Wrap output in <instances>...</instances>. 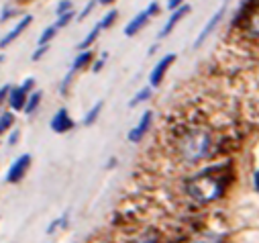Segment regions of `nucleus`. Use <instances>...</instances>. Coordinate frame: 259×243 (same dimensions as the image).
<instances>
[{
    "mask_svg": "<svg viewBox=\"0 0 259 243\" xmlns=\"http://www.w3.org/2000/svg\"><path fill=\"white\" fill-rule=\"evenodd\" d=\"M190 13V7L188 5H184V7H180V9H176V11H171V17L167 19V23L163 25V29L159 31V35H157V39H163V37H167L171 31H174V27L186 17Z\"/></svg>",
    "mask_w": 259,
    "mask_h": 243,
    "instance_id": "10",
    "label": "nucleus"
},
{
    "mask_svg": "<svg viewBox=\"0 0 259 243\" xmlns=\"http://www.w3.org/2000/svg\"><path fill=\"white\" fill-rule=\"evenodd\" d=\"M255 188H257V190H259V172H257V174H255Z\"/></svg>",
    "mask_w": 259,
    "mask_h": 243,
    "instance_id": "33",
    "label": "nucleus"
},
{
    "mask_svg": "<svg viewBox=\"0 0 259 243\" xmlns=\"http://www.w3.org/2000/svg\"><path fill=\"white\" fill-rule=\"evenodd\" d=\"M96 5H100V0H90V3L86 5V9L80 13V17H78V19H80V21H84V19H86V17H88V15L94 11V7H96Z\"/></svg>",
    "mask_w": 259,
    "mask_h": 243,
    "instance_id": "24",
    "label": "nucleus"
},
{
    "mask_svg": "<svg viewBox=\"0 0 259 243\" xmlns=\"http://www.w3.org/2000/svg\"><path fill=\"white\" fill-rule=\"evenodd\" d=\"M223 17H225V7H223V9H219V11H217V13H214V15H212V17L208 19V23H206V25H204V29L200 31L198 39L194 41V47L198 49V47H200V45H202V43H204V41H206V39H208V37L212 35V31H214V29H217V27L221 25Z\"/></svg>",
    "mask_w": 259,
    "mask_h": 243,
    "instance_id": "7",
    "label": "nucleus"
},
{
    "mask_svg": "<svg viewBox=\"0 0 259 243\" xmlns=\"http://www.w3.org/2000/svg\"><path fill=\"white\" fill-rule=\"evenodd\" d=\"M66 221H68V213H63V215H61V219H55V221L47 227V233H53L57 227H63V225H66Z\"/></svg>",
    "mask_w": 259,
    "mask_h": 243,
    "instance_id": "23",
    "label": "nucleus"
},
{
    "mask_svg": "<svg viewBox=\"0 0 259 243\" xmlns=\"http://www.w3.org/2000/svg\"><path fill=\"white\" fill-rule=\"evenodd\" d=\"M55 35H57V27H55V25H51V27H47V29L41 33V37H39V41H37V43H39V45H47Z\"/></svg>",
    "mask_w": 259,
    "mask_h": 243,
    "instance_id": "20",
    "label": "nucleus"
},
{
    "mask_svg": "<svg viewBox=\"0 0 259 243\" xmlns=\"http://www.w3.org/2000/svg\"><path fill=\"white\" fill-rule=\"evenodd\" d=\"M49 127H51L53 133H68V131H72V129L76 127V123H74V118L70 116L68 108H59V110L53 114Z\"/></svg>",
    "mask_w": 259,
    "mask_h": 243,
    "instance_id": "5",
    "label": "nucleus"
},
{
    "mask_svg": "<svg viewBox=\"0 0 259 243\" xmlns=\"http://www.w3.org/2000/svg\"><path fill=\"white\" fill-rule=\"evenodd\" d=\"M151 123H153V112H151V110L143 112V116L139 118L137 127H133L131 131H128V141H131V143H139V141L147 135V131H149Z\"/></svg>",
    "mask_w": 259,
    "mask_h": 243,
    "instance_id": "6",
    "label": "nucleus"
},
{
    "mask_svg": "<svg viewBox=\"0 0 259 243\" xmlns=\"http://www.w3.org/2000/svg\"><path fill=\"white\" fill-rule=\"evenodd\" d=\"M31 23H33V17H31V15L23 17V19L15 25V29H13V31H9L3 39H0V49H5V47H9L13 41H17V39L21 37V33H23V31H27V27H29Z\"/></svg>",
    "mask_w": 259,
    "mask_h": 243,
    "instance_id": "9",
    "label": "nucleus"
},
{
    "mask_svg": "<svg viewBox=\"0 0 259 243\" xmlns=\"http://www.w3.org/2000/svg\"><path fill=\"white\" fill-rule=\"evenodd\" d=\"M176 62V53H167V55H163L159 62H157V66L151 70V74H149V86L151 88H157L159 84H161V80L165 78V74H167V70H169V66Z\"/></svg>",
    "mask_w": 259,
    "mask_h": 243,
    "instance_id": "4",
    "label": "nucleus"
},
{
    "mask_svg": "<svg viewBox=\"0 0 259 243\" xmlns=\"http://www.w3.org/2000/svg\"><path fill=\"white\" fill-rule=\"evenodd\" d=\"M92 62V51H80L78 55H76V59H74V64H72V70H70V74L68 76H74L76 72H80V70H84L88 64Z\"/></svg>",
    "mask_w": 259,
    "mask_h": 243,
    "instance_id": "12",
    "label": "nucleus"
},
{
    "mask_svg": "<svg viewBox=\"0 0 259 243\" xmlns=\"http://www.w3.org/2000/svg\"><path fill=\"white\" fill-rule=\"evenodd\" d=\"M104 62H106V53H104V55H102V57L98 59V62L94 64V68H92V70H94V72H100V70L104 68Z\"/></svg>",
    "mask_w": 259,
    "mask_h": 243,
    "instance_id": "29",
    "label": "nucleus"
},
{
    "mask_svg": "<svg viewBox=\"0 0 259 243\" xmlns=\"http://www.w3.org/2000/svg\"><path fill=\"white\" fill-rule=\"evenodd\" d=\"M102 106H104V102H102V100H98V102H96V104L86 112V116H84V125H86V127H90V125H94V123H96L98 114L102 112Z\"/></svg>",
    "mask_w": 259,
    "mask_h": 243,
    "instance_id": "15",
    "label": "nucleus"
},
{
    "mask_svg": "<svg viewBox=\"0 0 259 243\" xmlns=\"http://www.w3.org/2000/svg\"><path fill=\"white\" fill-rule=\"evenodd\" d=\"M110 3H114V0H100V5H110Z\"/></svg>",
    "mask_w": 259,
    "mask_h": 243,
    "instance_id": "34",
    "label": "nucleus"
},
{
    "mask_svg": "<svg viewBox=\"0 0 259 243\" xmlns=\"http://www.w3.org/2000/svg\"><path fill=\"white\" fill-rule=\"evenodd\" d=\"M15 15V9H11V7H7L5 11H3V17H0V23H5L9 17H13Z\"/></svg>",
    "mask_w": 259,
    "mask_h": 243,
    "instance_id": "28",
    "label": "nucleus"
},
{
    "mask_svg": "<svg viewBox=\"0 0 259 243\" xmlns=\"http://www.w3.org/2000/svg\"><path fill=\"white\" fill-rule=\"evenodd\" d=\"M116 17H118V13H116V11H110V13H108V15H106V17L100 21V27H102V29H108V27H112V23L116 21Z\"/></svg>",
    "mask_w": 259,
    "mask_h": 243,
    "instance_id": "22",
    "label": "nucleus"
},
{
    "mask_svg": "<svg viewBox=\"0 0 259 243\" xmlns=\"http://www.w3.org/2000/svg\"><path fill=\"white\" fill-rule=\"evenodd\" d=\"M190 243H225L223 241V235L221 233H214V231H202L198 235H194L190 239Z\"/></svg>",
    "mask_w": 259,
    "mask_h": 243,
    "instance_id": "13",
    "label": "nucleus"
},
{
    "mask_svg": "<svg viewBox=\"0 0 259 243\" xmlns=\"http://www.w3.org/2000/svg\"><path fill=\"white\" fill-rule=\"evenodd\" d=\"M29 94H31V90H27L23 84L21 86H15V88H11L7 102H9V106L13 110H25V104H27Z\"/></svg>",
    "mask_w": 259,
    "mask_h": 243,
    "instance_id": "8",
    "label": "nucleus"
},
{
    "mask_svg": "<svg viewBox=\"0 0 259 243\" xmlns=\"http://www.w3.org/2000/svg\"><path fill=\"white\" fill-rule=\"evenodd\" d=\"M72 19H74V11H70V13H63V15H59V17H57V23H55V27H57V29L66 27V25H68Z\"/></svg>",
    "mask_w": 259,
    "mask_h": 243,
    "instance_id": "21",
    "label": "nucleus"
},
{
    "mask_svg": "<svg viewBox=\"0 0 259 243\" xmlns=\"http://www.w3.org/2000/svg\"><path fill=\"white\" fill-rule=\"evenodd\" d=\"M9 92H11V86H3V88H0V102L9 98Z\"/></svg>",
    "mask_w": 259,
    "mask_h": 243,
    "instance_id": "30",
    "label": "nucleus"
},
{
    "mask_svg": "<svg viewBox=\"0 0 259 243\" xmlns=\"http://www.w3.org/2000/svg\"><path fill=\"white\" fill-rule=\"evenodd\" d=\"M45 53H47V45H39V47H37V51L33 53V59L37 62V59H41V57H43Z\"/></svg>",
    "mask_w": 259,
    "mask_h": 243,
    "instance_id": "26",
    "label": "nucleus"
},
{
    "mask_svg": "<svg viewBox=\"0 0 259 243\" xmlns=\"http://www.w3.org/2000/svg\"><path fill=\"white\" fill-rule=\"evenodd\" d=\"M180 7H184V0H167V9L169 11H176Z\"/></svg>",
    "mask_w": 259,
    "mask_h": 243,
    "instance_id": "27",
    "label": "nucleus"
},
{
    "mask_svg": "<svg viewBox=\"0 0 259 243\" xmlns=\"http://www.w3.org/2000/svg\"><path fill=\"white\" fill-rule=\"evenodd\" d=\"M247 31L253 35V37H259V9L251 15L249 23H247Z\"/></svg>",
    "mask_w": 259,
    "mask_h": 243,
    "instance_id": "19",
    "label": "nucleus"
},
{
    "mask_svg": "<svg viewBox=\"0 0 259 243\" xmlns=\"http://www.w3.org/2000/svg\"><path fill=\"white\" fill-rule=\"evenodd\" d=\"M149 19H151V15L147 13V9L143 11V13H139L137 17H133L131 21H128L126 23V27H124V35L126 37H133V35H137L147 23H149Z\"/></svg>",
    "mask_w": 259,
    "mask_h": 243,
    "instance_id": "11",
    "label": "nucleus"
},
{
    "mask_svg": "<svg viewBox=\"0 0 259 243\" xmlns=\"http://www.w3.org/2000/svg\"><path fill=\"white\" fill-rule=\"evenodd\" d=\"M41 98H43V92H41V90H33V92L29 94V98H27V104H25V112H27V114H33V112L39 108V104H41Z\"/></svg>",
    "mask_w": 259,
    "mask_h": 243,
    "instance_id": "14",
    "label": "nucleus"
},
{
    "mask_svg": "<svg viewBox=\"0 0 259 243\" xmlns=\"http://www.w3.org/2000/svg\"><path fill=\"white\" fill-rule=\"evenodd\" d=\"M19 137H21V131H13V135L9 137V143H11V145H15V143L19 141Z\"/></svg>",
    "mask_w": 259,
    "mask_h": 243,
    "instance_id": "32",
    "label": "nucleus"
},
{
    "mask_svg": "<svg viewBox=\"0 0 259 243\" xmlns=\"http://www.w3.org/2000/svg\"><path fill=\"white\" fill-rule=\"evenodd\" d=\"M100 31H102V27H100V23H98V25H96V27H94V29H92L88 35H86V39H84V41L78 45V49H80V51H86V49H88V47H90V45H92V43L98 39Z\"/></svg>",
    "mask_w": 259,
    "mask_h": 243,
    "instance_id": "16",
    "label": "nucleus"
},
{
    "mask_svg": "<svg viewBox=\"0 0 259 243\" xmlns=\"http://www.w3.org/2000/svg\"><path fill=\"white\" fill-rule=\"evenodd\" d=\"M214 149V139L208 129H192L178 141V153L186 164H198L206 159Z\"/></svg>",
    "mask_w": 259,
    "mask_h": 243,
    "instance_id": "2",
    "label": "nucleus"
},
{
    "mask_svg": "<svg viewBox=\"0 0 259 243\" xmlns=\"http://www.w3.org/2000/svg\"><path fill=\"white\" fill-rule=\"evenodd\" d=\"M225 188H227L225 178H221L214 170H206L186 182L188 196L200 205H210V202L219 200L225 194Z\"/></svg>",
    "mask_w": 259,
    "mask_h": 243,
    "instance_id": "1",
    "label": "nucleus"
},
{
    "mask_svg": "<svg viewBox=\"0 0 259 243\" xmlns=\"http://www.w3.org/2000/svg\"><path fill=\"white\" fill-rule=\"evenodd\" d=\"M31 153H23V155H19L13 164H11V168H9V172H7V182L9 184H19V182L27 176V172H29V168H31Z\"/></svg>",
    "mask_w": 259,
    "mask_h": 243,
    "instance_id": "3",
    "label": "nucleus"
},
{
    "mask_svg": "<svg viewBox=\"0 0 259 243\" xmlns=\"http://www.w3.org/2000/svg\"><path fill=\"white\" fill-rule=\"evenodd\" d=\"M15 125V114L9 110V112H3L0 114V135L11 131V127Z\"/></svg>",
    "mask_w": 259,
    "mask_h": 243,
    "instance_id": "17",
    "label": "nucleus"
},
{
    "mask_svg": "<svg viewBox=\"0 0 259 243\" xmlns=\"http://www.w3.org/2000/svg\"><path fill=\"white\" fill-rule=\"evenodd\" d=\"M147 13H149L151 17H153V15H157V13H159V5H157V3H151V5L147 7Z\"/></svg>",
    "mask_w": 259,
    "mask_h": 243,
    "instance_id": "31",
    "label": "nucleus"
},
{
    "mask_svg": "<svg viewBox=\"0 0 259 243\" xmlns=\"http://www.w3.org/2000/svg\"><path fill=\"white\" fill-rule=\"evenodd\" d=\"M70 11H72V3H70V0H61V3L57 5V9H55L57 17L63 15V13H70Z\"/></svg>",
    "mask_w": 259,
    "mask_h": 243,
    "instance_id": "25",
    "label": "nucleus"
},
{
    "mask_svg": "<svg viewBox=\"0 0 259 243\" xmlns=\"http://www.w3.org/2000/svg\"><path fill=\"white\" fill-rule=\"evenodd\" d=\"M149 96H151V86H145V88H141V90L133 96V100L128 102V106H131V108H133V106H139V104H141V102H145Z\"/></svg>",
    "mask_w": 259,
    "mask_h": 243,
    "instance_id": "18",
    "label": "nucleus"
}]
</instances>
